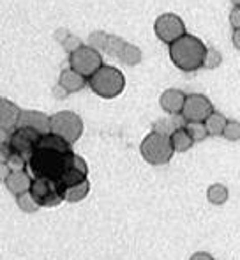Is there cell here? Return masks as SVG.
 <instances>
[{
	"mask_svg": "<svg viewBox=\"0 0 240 260\" xmlns=\"http://www.w3.org/2000/svg\"><path fill=\"white\" fill-rule=\"evenodd\" d=\"M189 260H214V257L210 253H207V251H196V253L191 255Z\"/></svg>",
	"mask_w": 240,
	"mask_h": 260,
	"instance_id": "obj_31",
	"label": "cell"
},
{
	"mask_svg": "<svg viewBox=\"0 0 240 260\" xmlns=\"http://www.w3.org/2000/svg\"><path fill=\"white\" fill-rule=\"evenodd\" d=\"M87 175H89V174L78 170L74 165H72L69 170H65L64 174L60 175V179H57V184L60 186L62 195H64V189H67V188H71V186H76V184H79V182L87 181V179H89Z\"/></svg>",
	"mask_w": 240,
	"mask_h": 260,
	"instance_id": "obj_17",
	"label": "cell"
},
{
	"mask_svg": "<svg viewBox=\"0 0 240 260\" xmlns=\"http://www.w3.org/2000/svg\"><path fill=\"white\" fill-rule=\"evenodd\" d=\"M41 137L43 135L34 129H28V127H16V129L11 133L7 145H9L13 152H18V154L30 159L32 154L35 152V149L39 147Z\"/></svg>",
	"mask_w": 240,
	"mask_h": 260,
	"instance_id": "obj_9",
	"label": "cell"
},
{
	"mask_svg": "<svg viewBox=\"0 0 240 260\" xmlns=\"http://www.w3.org/2000/svg\"><path fill=\"white\" fill-rule=\"evenodd\" d=\"M53 96H55V98H57V100H64V98H65V96H69V94H67V92H65V90H64V89H62V87H60V85H57V87H55V89H53Z\"/></svg>",
	"mask_w": 240,
	"mask_h": 260,
	"instance_id": "obj_32",
	"label": "cell"
},
{
	"mask_svg": "<svg viewBox=\"0 0 240 260\" xmlns=\"http://www.w3.org/2000/svg\"><path fill=\"white\" fill-rule=\"evenodd\" d=\"M126 43H127V41H124V39H122V38H118V36L110 34L104 53H106L108 57L118 58V57H120V53H122V50H124V46H126Z\"/></svg>",
	"mask_w": 240,
	"mask_h": 260,
	"instance_id": "obj_24",
	"label": "cell"
},
{
	"mask_svg": "<svg viewBox=\"0 0 240 260\" xmlns=\"http://www.w3.org/2000/svg\"><path fill=\"white\" fill-rule=\"evenodd\" d=\"M89 87L96 96L103 98V100H113L124 92L126 78L118 68L103 66L96 75L89 78Z\"/></svg>",
	"mask_w": 240,
	"mask_h": 260,
	"instance_id": "obj_3",
	"label": "cell"
},
{
	"mask_svg": "<svg viewBox=\"0 0 240 260\" xmlns=\"http://www.w3.org/2000/svg\"><path fill=\"white\" fill-rule=\"evenodd\" d=\"M230 199V191L224 184L221 182H216V184H210L209 189H207V200L214 206H223V204L228 202Z\"/></svg>",
	"mask_w": 240,
	"mask_h": 260,
	"instance_id": "obj_20",
	"label": "cell"
},
{
	"mask_svg": "<svg viewBox=\"0 0 240 260\" xmlns=\"http://www.w3.org/2000/svg\"><path fill=\"white\" fill-rule=\"evenodd\" d=\"M18 127H28L41 135H50L52 133V115L48 117L39 110H23Z\"/></svg>",
	"mask_w": 240,
	"mask_h": 260,
	"instance_id": "obj_11",
	"label": "cell"
},
{
	"mask_svg": "<svg viewBox=\"0 0 240 260\" xmlns=\"http://www.w3.org/2000/svg\"><path fill=\"white\" fill-rule=\"evenodd\" d=\"M154 32L157 36V39H161L166 45H173L175 41H179L180 38H184L185 32V23L182 21V18L175 13H165L155 20L154 23Z\"/></svg>",
	"mask_w": 240,
	"mask_h": 260,
	"instance_id": "obj_7",
	"label": "cell"
},
{
	"mask_svg": "<svg viewBox=\"0 0 240 260\" xmlns=\"http://www.w3.org/2000/svg\"><path fill=\"white\" fill-rule=\"evenodd\" d=\"M212 112L214 106L209 98L203 94H189L182 110V117L185 122H205Z\"/></svg>",
	"mask_w": 240,
	"mask_h": 260,
	"instance_id": "obj_10",
	"label": "cell"
},
{
	"mask_svg": "<svg viewBox=\"0 0 240 260\" xmlns=\"http://www.w3.org/2000/svg\"><path fill=\"white\" fill-rule=\"evenodd\" d=\"M223 138L228 142H238L240 140V122L238 120H228L226 127H224Z\"/></svg>",
	"mask_w": 240,
	"mask_h": 260,
	"instance_id": "obj_28",
	"label": "cell"
},
{
	"mask_svg": "<svg viewBox=\"0 0 240 260\" xmlns=\"http://www.w3.org/2000/svg\"><path fill=\"white\" fill-rule=\"evenodd\" d=\"M207 57V46L202 39L192 34H185L179 41L170 45V58L180 71L194 73L203 68Z\"/></svg>",
	"mask_w": 240,
	"mask_h": 260,
	"instance_id": "obj_2",
	"label": "cell"
},
{
	"mask_svg": "<svg viewBox=\"0 0 240 260\" xmlns=\"http://www.w3.org/2000/svg\"><path fill=\"white\" fill-rule=\"evenodd\" d=\"M108 38H110V34H106V32H103V30L90 32L89 34V46L94 50H97V52L104 53L106 45H108Z\"/></svg>",
	"mask_w": 240,
	"mask_h": 260,
	"instance_id": "obj_23",
	"label": "cell"
},
{
	"mask_svg": "<svg viewBox=\"0 0 240 260\" xmlns=\"http://www.w3.org/2000/svg\"><path fill=\"white\" fill-rule=\"evenodd\" d=\"M185 100H187V96L180 89H166L159 98V105L168 115H179V113L182 115Z\"/></svg>",
	"mask_w": 240,
	"mask_h": 260,
	"instance_id": "obj_14",
	"label": "cell"
},
{
	"mask_svg": "<svg viewBox=\"0 0 240 260\" xmlns=\"http://www.w3.org/2000/svg\"><path fill=\"white\" fill-rule=\"evenodd\" d=\"M62 46H64V50L67 52L69 55H71L72 52H76L78 48H82L83 46V43L79 41V38H76V36H72V34H69V38L65 39L64 43H62Z\"/></svg>",
	"mask_w": 240,
	"mask_h": 260,
	"instance_id": "obj_29",
	"label": "cell"
},
{
	"mask_svg": "<svg viewBox=\"0 0 240 260\" xmlns=\"http://www.w3.org/2000/svg\"><path fill=\"white\" fill-rule=\"evenodd\" d=\"M16 204H18V207H20V211L27 212V214H32V212H35L37 209H41L39 207V204L35 202L34 197L30 195V191L25 193V195L16 197Z\"/></svg>",
	"mask_w": 240,
	"mask_h": 260,
	"instance_id": "obj_25",
	"label": "cell"
},
{
	"mask_svg": "<svg viewBox=\"0 0 240 260\" xmlns=\"http://www.w3.org/2000/svg\"><path fill=\"white\" fill-rule=\"evenodd\" d=\"M226 124H228L226 117H224L221 112H216V110H214V112L210 113L209 119L205 120V127H207V131H209V137H223Z\"/></svg>",
	"mask_w": 240,
	"mask_h": 260,
	"instance_id": "obj_18",
	"label": "cell"
},
{
	"mask_svg": "<svg viewBox=\"0 0 240 260\" xmlns=\"http://www.w3.org/2000/svg\"><path fill=\"white\" fill-rule=\"evenodd\" d=\"M89 193H90V182H89V179H87V181L79 182V184L64 189V200L65 202H72V204L82 202V200H85L87 197H89Z\"/></svg>",
	"mask_w": 240,
	"mask_h": 260,
	"instance_id": "obj_19",
	"label": "cell"
},
{
	"mask_svg": "<svg viewBox=\"0 0 240 260\" xmlns=\"http://www.w3.org/2000/svg\"><path fill=\"white\" fill-rule=\"evenodd\" d=\"M52 133L60 137L69 145H74L83 135V120L71 110L57 112L52 115Z\"/></svg>",
	"mask_w": 240,
	"mask_h": 260,
	"instance_id": "obj_5",
	"label": "cell"
},
{
	"mask_svg": "<svg viewBox=\"0 0 240 260\" xmlns=\"http://www.w3.org/2000/svg\"><path fill=\"white\" fill-rule=\"evenodd\" d=\"M231 4H233L235 7H240V0H231Z\"/></svg>",
	"mask_w": 240,
	"mask_h": 260,
	"instance_id": "obj_34",
	"label": "cell"
},
{
	"mask_svg": "<svg viewBox=\"0 0 240 260\" xmlns=\"http://www.w3.org/2000/svg\"><path fill=\"white\" fill-rule=\"evenodd\" d=\"M103 55L97 50L90 48L89 45H83L82 48H78L76 52L69 55V68L74 69L76 73H79L85 78L94 76L101 68H103Z\"/></svg>",
	"mask_w": 240,
	"mask_h": 260,
	"instance_id": "obj_6",
	"label": "cell"
},
{
	"mask_svg": "<svg viewBox=\"0 0 240 260\" xmlns=\"http://www.w3.org/2000/svg\"><path fill=\"white\" fill-rule=\"evenodd\" d=\"M141 58H143V53H141V50L138 48L136 45L126 43V46H124V50H122V53H120L118 60L122 62V64H126V66H138L141 62Z\"/></svg>",
	"mask_w": 240,
	"mask_h": 260,
	"instance_id": "obj_21",
	"label": "cell"
},
{
	"mask_svg": "<svg viewBox=\"0 0 240 260\" xmlns=\"http://www.w3.org/2000/svg\"><path fill=\"white\" fill-rule=\"evenodd\" d=\"M185 129L189 131V135H191L194 142H202L209 137L205 122H185Z\"/></svg>",
	"mask_w": 240,
	"mask_h": 260,
	"instance_id": "obj_26",
	"label": "cell"
},
{
	"mask_svg": "<svg viewBox=\"0 0 240 260\" xmlns=\"http://www.w3.org/2000/svg\"><path fill=\"white\" fill-rule=\"evenodd\" d=\"M89 83V78L82 76L79 73H76L74 69L67 68V69H62L60 76H59V85L62 89L65 90L67 94H74V92H79L83 87Z\"/></svg>",
	"mask_w": 240,
	"mask_h": 260,
	"instance_id": "obj_15",
	"label": "cell"
},
{
	"mask_svg": "<svg viewBox=\"0 0 240 260\" xmlns=\"http://www.w3.org/2000/svg\"><path fill=\"white\" fill-rule=\"evenodd\" d=\"M2 165L9 172H23L25 168L28 167V159H27V157H23L21 154H18V152L9 151L6 156H4Z\"/></svg>",
	"mask_w": 240,
	"mask_h": 260,
	"instance_id": "obj_22",
	"label": "cell"
},
{
	"mask_svg": "<svg viewBox=\"0 0 240 260\" xmlns=\"http://www.w3.org/2000/svg\"><path fill=\"white\" fill-rule=\"evenodd\" d=\"M230 25L233 30H240V7H233L230 13Z\"/></svg>",
	"mask_w": 240,
	"mask_h": 260,
	"instance_id": "obj_30",
	"label": "cell"
},
{
	"mask_svg": "<svg viewBox=\"0 0 240 260\" xmlns=\"http://www.w3.org/2000/svg\"><path fill=\"white\" fill-rule=\"evenodd\" d=\"M30 195L35 199L39 207H57L62 202H65L60 186L52 179H34Z\"/></svg>",
	"mask_w": 240,
	"mask_h": 260,
	"instance_id": "obj_8",
	"label": "cell"
},
{
	"mask_svg": "<svg viewBox=\"0 0 240 260\" xmlns=\"http://www.w3.org/2000/svg\"><path fill=\"white\" fill-rule=\"evenodd\" d=\"M221 62H223V55L217 52L214 46H207V57H205V64H203V68L205 69H216L221 66Z\"/></svg>",
	"mask_w": 240,
	"mask_h": 260,
	"instance_id": "obj_27",
	"label": "cell"
},
{
	"mask_svg": "<svg viewBox=\"0 0 240 260\" xmlns=\"http://www.w3.org/2000/svg\"><path fill=\"white\" fill-rule=\"evenodd\" d=\"M74 152H60L53 149L37 147L28 159V168L34 179H52L57 181L65 170L72 167Z\"/></svg>",
	"mask_w": 240,
	"mask_h": 260,
	"instance_id": "obj_1",
	"label": "cell"
},
{
	"mask_svg": "<svg viewBox=\"0 0 240 260\" xmlns=\"http://www.w3.org/2000/svg\"><path fill=\"white\" fill-rule=\"evenodd\" d=\"M140 152H141V157H143L148 165L161 167V165H166L172 159L175 151H173L172 142H170V135L152 131V133H148L147 137L141 140Z\"/></svg>",
	"mask_w": 240,
	"mask_h": 260,
	"instance_id": "obj_4",
	"label": "cell"
},
{
	"mask_svg": "<svg viewBox=\"0 0 240 260\" xmlns=\"http://www.w3.org/2000/svg\"><path fill=\"white\" fill-rule=\"evenodd\" d=\"M170 142H172V147L175 152H187L194 145V140L189 135V131L185 129V126L175 127V131L170 135Z\"/></svg>",
	"mask_w": 240,
	"mask_h": 260,
	"instance_id": "obj_16",
	"label": "cell"
},
{
	"mask_svg": "<svg viewBox=\"0 0 240 260\" xmlns=\"http://www.w3.org/2000/svg\"><path fill=\"white\" fill-rule=\"evenodd\" d=\"M21 112L23 110H20V106L14 105L11 100H6V98L0 100V129L2 133H13L16 129Z\"/></svg>",
	"mask_w": 240,
	"mask_h": 260,
	"instance_id": "obj_12",
	"label": "cell"
},
{
	"mask_svg": "<svg viewBox=\"0 0 240 260\" xmlns=\"http://www.w3.org/2000/svg\"><path fill=\"white\" fill-rule=\"evenodd\" d=\"M231 41H233V46L240 52V30H233V36H231Z\"/></svg>",
	"mask_w": 240,
	"mask_h": 260,
	"instance_id": "obj_33",
	"label": "cell"
},
{
	"mask_svg": "<svg viewBox=\"0 0 240 260\" xmlns=\"http://www.w3.org/2000/svg\"><path fill=\"white\" fill-rule=\"evenodd\" d=\"M32 182H34V177L28 172H11L6 179H4V184H6L7 191L14 197L25 195V193L30 191Z\"/></svg>",
	"mask_w": 240,
	"mask_h": 260,
	"instance_id": "obj_13",
	"label": "cell"
}]
</instances>
